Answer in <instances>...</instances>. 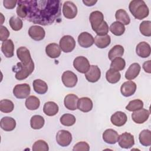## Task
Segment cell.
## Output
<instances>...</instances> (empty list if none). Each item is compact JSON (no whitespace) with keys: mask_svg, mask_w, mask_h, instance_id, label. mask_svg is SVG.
Instances as JSON below:
<instances>
[{"mask_svg":"<svg viewBox=\"0 0 151 151\" xmlns=\"http://www.w3.org/2000/svg\"><path fill=\"white\" fill-rule=\"evenodd\" d=\"M60 47L64 52H70L76 47V41L74 38L69 35L63 36L60 40Z\"/></svg>","mask_w":151,"mask_h":151,"instance_id":"277c9868","label":"cell"},{"mask_svg":"<svg viewBox=\"0 0 151 151\" xmlns=\"http://www.w3.org/2000/svg\"><path fill=\"white\" fill-rule=\"evenodd\" d=\"M78 97L74 94H67L64 100V106L66 109L70 110H75L77 109V102Z\"/></svg>","mask_w":151,"mask_h":151,"instance_id":"603a6c76","label":"cell"},{"mask_svg":"<svg viewBox=\"0 0 151 151\" xmlns=\"http://www.w3.org/2000/svg\"><path fill=\"white\" fill-rule=\"evenodd\" d=\"M1 51L5 57L11 58L14 56V44L11 40H7L2 42L1 45Z\"/></svg>","mask_w":151,"mask_h":151,"instance_id":"cb8c5ba5","label":"cell"},{"mask_svg":"<svg viewBox=\"0 0 151 151\" xmlns=\"http://www.w3.org/2000/svg\"><path fill=\"white\" fill-rule=\"evenodd\" d=\"M140 69V65L138 63H134L132 64L126 71L125 78L128 80L134 79L139 75Z\"/></svg>","mask_w":151,"mask_h":151,"instance_id":"d4e9b609","label":"cell"},{"mask_svg":"<svg viewBox=\"0 0 151 151\" xmlns=\"http://www.w3.org/2000/svg\"><path fill=\"white\" fill-rule=\"evenodd\" d=\"M136 84L132 81H127L122 84L120 91L124 97H129L134 94L136 90Z\"/></svg>","mask_w":151,"mask_h":151,"instance_id":"e0dca14e","label":"cell"},{"mask_svg":"<svg viewBox=\"0 0 151 151\" xmlns=\"http://www.w3.org/2000/svg\"><path fill=\"white\" fill-rule=\"evenodd\" d=\"M126 66L125 60L122 57H116L114 58L110 64V68L119 71L123 70Z\"/></svg>","mask_w":151,"mask_h":151,"instance_id":"8d00e7d4","label":"cell"},{"mask_svg":"<svg viewBox=\"0 0 151 151\" xmlns=\"http://www.w3.org/2000/svg\"><path fill=\"white\" fill-rule=\"evenodd\" d=\"M90 150L89 145L86 142H80L76 143L73 149V151H88Z\"/></svg>","mask_w":151,"mask_h":151,"instance_id":"f6af8a7d","label":"cell"},{"mask_svg":"<svg viewBox=\"0 0 151 151\" xmlns=\"http://www.w3.org/2000/svg\"><path fill=\"white\" fill-rule=\"evenodd\" d=\"M94 32L97 34V35L103 36L107 35L109 32V26L107 22L104 21L101 25Z\"/></svg>","mask_w":151,"mask_h":151,"instance_id":"ee69618b","label":"cell"},{"mask_svg":"<svg viewBox=\"0 0 151 151\" xmlns=\"http://www.w3.org/2000/svg\"><path fill=\"white\" fill-rule=\"evenodd\" d=\"M78 44L83 48H88L94 44V38L87 32H83L78 37Z\"/></svg>","mask_w":151,"mask_h":151,"instance_id":"9a60e30c","label":"cell"},{"mask_svg":"<svg viewBox=\"0 0 151 151\" xmlns=\"http://www.w3.org/2000/svg\"><path fill=\"white\" fill-rule=\"evenodd\" d=\"M119 145L123 149H129L134 144V136L130 133L124 132L119 136Z\"/></svg>","mask_w":151,"mask_h":151,"instance_id":"ba28073f","label":"cell"},{"mask_svg":"<svg viewBox=\"0 0 151 151\" xmlns=\"http://www.w3.org/2000/svg\"><path fill=\"white\" fill-rule=\"evenodd\" d=\"M46 54L51 58H56L61 54V48L56 43H50L45 47Z\"/></svg>","mask_w":151,"mask_h":151,"instance_id":"484cf974","label":"cell"},{"mask_svg":"<svg viewBox=\"0 0 151 151\" xmlns=\"http://www.w3.org/2000/svg\"><path fill=\"white\" fill-rule=\"evenodd\" d=\"M9 36V32L6 27L1 25L0 27V40L1 41H4L7 40Z\"/></svg>","mask_w":151,"mask_h":151,"instance_id":"bcb514c9","label":"cell"},{"mask_svg":"<svg viewBox=\"0 0 151 151\" xmlns=\"http://www.w3.org/2000/svg\"><path fill=\"white\" fill-rule=\"evenodd\" d=\"M28 35L35 41H41L44 38L45 32L41 26L32 25L28 29Z\"/></svg>","mask_w":151,"mask_h":151,"instance_id":"5bb4252c","label":"cell"},{"mask_svg":"<svg viewBox=\"0 0 151 151\" xmlns=\"http://www.w3.org/2000/svg\"><path fill=\"white\" fill-rule=\"evenodd\" d=\"M32 86L34 91L39 94H44L48 90V86L47 83L41 79H36L34 80Z\"/></svg>","mask_w":151,"mask_h":151,"instance_id":"f1b7e54d","label":"cell"},{"mask_svg":"<svg viewBox=\"0 0 151 151\" xmlns=\"http://www.w3.org/2000/svg\"><path fill=\"white\" fill-rule=\"evenodd\" d=\"M73 66L79 73L85 74L88 70L90 65L87 58L83 56H78L74 60Z\"/></svg>","mask_w":151,"mask_h":151,"instance_id":"5b68a950","label":"cell"},{"mask_svg":"<svg viewBox=\"0 0 151 151\" xmlns=\"http://www.w3.org/2000/svg\"><path fill=\"white\" fill-rule=\"evenodd\" d=\"M60 121L61 123L65 126H71L75 124L76 119L74 115L66 113L61 116Z\"/></svg>","mask_w":151,"mask_h":151,"instance_id":"f35d334b","label":"cell"},{"mask_svg":"<svg viewBox=\"0 0 151 151\" xmlns=\"http://www.w3.org/2000/svg\"><path fill=\"white\" fill-rule=\"evenodd\" d=\"M61 6V2L58 0L18 1L17 14L33 24L46 26L59 18Z\"/></svg>","mask_w":151,"mask_h":151,"instance_id":"6da1fadb","label":"cell"},{"mask_svg":"<svg viewBox=\"0 0 151 151\" xmlns=\"http://www.w3.org/2000/svg\"><path fill=\"white\" fill-rule=\"evenodd\" d=\"M115 17L117 21L121 22L123 25H129L130 22V18L124 9H118L116 12Z\"/></svg>","mask_w":151,"mask_h":151,"instance_id":"1f68e13d","label":"cell"},{"mask_svg":"<svg viewBox=\"0 0 151 151\" xmlns=\"http://www.w3.org/2000/svg\"><path fill=\"white\" fill-rule=\"evenodd\" d=\"M89 21L93 30L95 31L103 22L104 15L101 12L94 11L90 14Z\"/></svg>","mask_w":151,"mask_h":151,"instance_id":"8fae6325","label":"cell"},{"mask_svg":"<svg viewBox=\"0 0 151 151\" xmlns=\"http://www.w3.org/2000/svg\"><path fill=\"white\" fill-rule=\"evenodd\" d=\"M118 138V133L112 129H107L103 133V139L104 142L109 144H115L117 142Z\"/></svg>","mask_w":151,"mask_h":151,"instance_id":"ffe728a7","label":"cell"},{"mask_svg":"<svg viewBox=\"0 0 151 151\" xmlns=\"http://www.w3.org/2000/svg\"><path fill=\"white\" fill-rule=\"evenodd\" d=\"M106 78L109 83L115 84L120 80L121 78V74L119 71L110 68L107 71L106 73Z\"/></svg>","mask_w":151,"mask_h":151,"instance_id":"d6a6232c","label":"cell"},{"mask_svg":"<svg viewBox=\"0 0 151 151\" xmlns=\"http://www.w3.org/2000/svg\"><path fill=\"white\" fill-rule=\"evenodd\" d=\"M14 104L12 101L8 99H3L0 101V110L1 111L8 113L13 111Z\"/></svg>","mask_w":151,"mask_h":151,"instance_id":"74e56055","label":"cell"},{"mask_svg":"<svg viewBox=\"0 0 151 151\" xmlns=\"http://www.w3.org/2000/svg\"><path fill=\"white\" fill-rule=\"evenodd\" d=\"M139 30L142 34L146 37L151 36V21H143L139 26Z\"/></svg>","mask_w":151,"mask_h":151,"instance_id":"60d3db41","label":"cell"},{"mask_svg":"<svg viewBox=\"0 0 151 151\" xmlns=\"http://www.w3.org/2000/svg\"><path fill=\"white\" fill-rule=\"evenodd\" d=\"M56 141L62 147L68 146L72 141V135L67 130H60L56 134Z\"/></svg>","mask_w":151,"mask_h":151,"instance_id":"52a82bcc","label":"cell"},{"mask_svg":"<svg viewBox=\"0 0 151 151\" xmlns=\"http://www.w3.org/2000/svg\"><path fill=\"white\" fill-rule=\"evenodd\" d=\"M61 80L64 85L68 88H72L77 84L78 78L75 73L71 71H65L63 73Z\"/></svg>","mask_w":151,"mask_h":151,"instance_id":"30bf717a","label":"cell"},{"mask_svg":"<svg viewBox=\"0 0 151 151\" xmlns=\"http://www.w3.org/2000/svg\"><path fill=\"white\" fill-rule=\"evenodd\" d=\"M151 61L148 60L147 61H145L143 64V68L145 70V72L147 73H151Z\"/></svg>","mask_w":151,"mask_h":151,"instance_id":"c3c4849f","label":"cell"},{"mask_svg":"<svg viewBox=\"0 0 151 151\" xmlns=\"http://www.w3.org/2000/svg\"><path fill=\"white\" fill-rule=\"evenodd\" d=\"M110 30L112 34L116 36L123 35L125 31L124 25L120 22H113L110 26Z\"/></svg>","mask_w":151,"mask_h":151,"instance_id":"d590c367","label":"cell"},{"mask_svg":"<svg viewBox=\"0 0 151 151\" xmlns=\"http://www.w3.org/2000/svg\"><path fill=\"white\" fill-rule=\"evenodd\" d=\"M34 63L33 60L27 65L22 63H18L12 67V71L15 73V78L18 80H23L27 78L34 71Z\"/></svg>","mask_w":151,"mask_h":151,"instance_id":"3957f363","label":"cell"},{"mask_svg":"<svg viewBox=\"0 0 151 151\" xmlns=\"http://www.w3.org/2000/svg\"><path fill=\"white\" fill-rule=\"evenodd\" d=\"M9 25L11 28L14 31H19L20 30L23 26L22 21L19 18L16 16H12L10 18L9 21Z\"/></svg>","mask_w":151,"mask_h":151,"instance_id":"b9f144b4","label":"cell"},{"mask_svg":"<svg viewBox=\"0 0 151 151\" xmlns=\"http://www.w3.org/2000/svg\"><path fill=\"white\" fill-rule=\"evenodd\" d=\"M139 140L140 144L144 146L151 145V132L148 129L143 130L139 134Z\"/></svg>","mask_w":151,"mask_h":151,"instance_id":"f546056e","label":"cell"},{"mask_svg":"<svg viewBox=\"0 0 151 151\" xmlns=\"http://www.w3.org/2000/svg\"><path fill=\"white\" fill-rule=\"evenodd\" d=\"M93 106V101L88 97H81L78 100L77 109L83 112L87 113L91 111Z\"/></svg>","mask_w":151,"mask_h":151,"instance_id":"44dd1931","label":"cell"},{"mask_svg":"<svg viewBox=\"0 0 151 151\" xmlns=\"http://www.w3.org/2000/svg\"><path fill=\"white\" fill-rule=\"evenodd\" d=\"M124 54V48L122 45H116L112 47L109 53L108 57L110 60H113L116 57H120Z\"/></svg>","mask_w":151,"mask_h":151,"instance_id":"836d02e7","label":"cell"},{"mask_svg":"<svg viewBox=\"0 0 151 151\" xmlns=\"http://www.w3.org/2000/svg\"><path fill=\"white\" fill-rule=\"evenodd\" d=\"M32 150L33 151H48V145L43 140H38L33 144Z\"/></svg>","mask_w":151,"mask_h":151,"instance_id":"7bdbcfd3","label":"cell"},{"mask_svg":"<svg viewBox=\"0 0 151 151\" xmlns=\"http://www.w3.org/2000/svg\"><path fill=\"white\" fill-rule=\"evenodd\" d=\"M17 55L18 59L25 65L30 63L32 59L29 50L25 47H20L17 50Z\"/></svg>","mask_w":151,"mask_h":151,"instance_id":"2e32d148","label":"cell"},{"mask_svg":"<svg viewBox=\"0 0 151 151\" xmlns=\"http://www.w3.org/2000/svg\"><path fill=\"white\" fill-rule=\"evenodd\" d=\"M30 86L27 83L17 84L13 89L14 95L19 99L27 98L30 94Z\"/></svg>","mask_w":151,"mask_h":151,"instance_id":"8992f818","label":"cell"},{"mask_svg":"<svg viewBox=\"0 0 151 151\" xmlns=\"http://www.w3.org/2000/svg\"><path fill=\"white\" fill-rule=\"evenodd\" d=\"M0 126L1 129L5 131H12L15 128L16 121L11 117L5 116L1 119Z\"/></svg>","mask_w":151,"mask_h":151,"instance_id":"7402d4cb","label":"cell"},{"mask_svg":"<svg viewBox=\"0 0 151 151\" xmlns=\"http://www.w3.org/2000/svg\"><path fill=\"white\" fill-rule=\"evenodd\" d=\"M97 1H88V0H83V2L87 6H91L94 5L96 3H97Z\"/></svg>","mask_w":151,"mask_h":151,"instance_id":"681fc988","label":"cell"},{"mask_svg":"<svg viewBox=\"0 0 151 151\" xmlns=\"http://www.w3.org/2000/svg\"><path fill=\"white\" fill-rule=\"evenodd\" d=\"M45 123L44 117L40 115H34L30 120V125L33 129L38 130L41 129Z\"/></svg>","mask_w":151,"mask_h":151,"instance_id":"e575fe53","label":"cell"},{"mask_svg":"<svg viewBox=\"0 0 151 151\" xmlns=\"http://www.w3.org/2000/svg\"><path fill=\"white\" fill-rule=\"evenodd\" d=\"M129 9L133 17L141 20L146 18L149 14V9L143 0H133L130 1Z\"/></svg>","mask_w":151,"mask_h":151,"instance_id":"7a4b0ae2","label":"cell"},{"mask_svg":"<svg viewBox=\"0 0 151 151\" xmlns=\"http://www.w3.org/2000/svg\"><path fill=\"white\" fill-rule=\"evenodd\" d=\"M127 120V117L126 114L124 112L120 111L115 112L110 117L111 123L117 127L123 126L126 123Z\"/></svg>","mask_w":151,"mask_h":151,"instance_id":"ac0fdd59","label":"cell"},{"mask_svg":"<svg viewBox=\"0 0 151 151\" xmlns=\"http://www.w3.org/2000/svg\"><path fill=\"white\" fill-rule=\"evenodd\" d=\"M18 3L17 1H14V0H4L3 1L4 6L9 9H11L15 8L17 4Z\"/></svg>","mask_w":151,"mask_h":151,"instance_id":"7dc6e473","label":"cell"},{"mask_svg":"<svg viewBox=\"0 0 151 151\" xmlns=\"http://www.w3.org/2000/svg\"><path fill=\"white\" fill-rule=\"evenodd\" d=\"M58 105L54 101H47L43 107L44 113L48 116H55L58 112Z\"/></svg>","mask_w":151,"mask_h":151,"instance_id":"83f0119b","label":"cell"},{"mask_svg":"<svg viewBox=\"0 0 151 151\" xmlns=\"http://www.w3.org/2000/svg\"><path fill=\"white\" fill-rule=\"evenodd\" d=\"M85 77L87 80L90 83L97 82L101 77L100 69L97 65H91L85 73Z\"/></svg>","mask_w":151,"mask_h":151,"instance_id":"4fadbf2b","label":"cell"},{"mask_svg":"<svg viewBox=\"0 0 151 151\" xmlns=\"http://www.w3.org/2000/svg\"><path fill=\"white\" fill-rule=\"evenodd\" d=\"M25 106L30 110H35L39 108L40 101L38 97L35 96H28L25 100Z\"/></svg>","mask_w":151,"mask_h":151,"instance_id":"4dcf8cb0","label":"cell"},{"mask_svg":"<svg viewBox=\"0 0 151 151\" xmlns=\"http://www.w3.org/2000/svg\"><path fill=\"white\" fill-rule=\"evenodd\" d=\"M136 52L138 56L142 58H147L150 55V46L145 41L140 42L136 46Z\"/></svg>","mask_w":151,"mask_h":151,"instance_id":"d6986e66","label":"cell"},{"mask_svg":"<svg viewBox=\"0 0 151 151\" xmlns=\"http://www.w3.org/2000/svg\"><path fill=\"white\" fill-rule=\"evenodd\" d=\"M143 107V102L140 99H135L130 101L126 106V109L129 111H134Z\"/></svg>","mask_w":151,"mask_h":151,"instance_id":"ab89813d","label":"cell"},{"mask_svg":"<svg viewBox=\"0 0 151 151\" xmlns=\"http://www.w3.org/2000/svg\"><path fill=\"white\" fill-rule=\"evenodd\" d=\"M63 14L67 19H73L77 14V8L71 1H65L63 5Z\"/></svg>","mask_w":151,"mask_h":151,"instance_id":"9c48e42d","label":"cell"},{"mask_svg":"<svg viewBox=\"0 0 151 151\" xmlns=\"http://www.w3.org/2000/svg\"><path fill=\"white\" fill-rule=\"evenodd\" d=\"M111 42V38L109 35L103 36L96 35L94 39V43L99 48H104L108 47Z\"/></svg>","mask_w":151,"mask_h":151,"instance_id":"4316f807","label":"cell"},{"mask_svg":"<svg viewBox=\"0 0 151 151\" xmlns=\"http://www.w3.org/2000/svg\"><path fill=\"white\" fill-rule=\"evenodd\" d=\"M150 116V111L145 109H140L133 111L132 114L133 121L137 124H142L145 122Z\"/></svg>","mask_w":151,"mask_h":151,"instance_id":"7c38bea8","label":"cell"}]
</instances>
